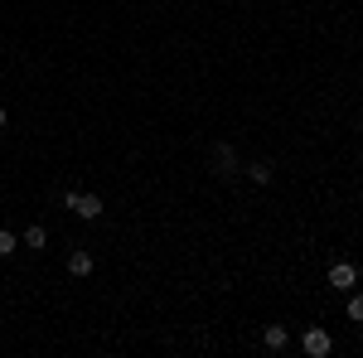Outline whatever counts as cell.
Wrapping results in <instances>:
<instances>
[{
  "label": "cell",
  "instance_id": "obj_1",
  "mask_svg": "<svg viewBox=\"0 0 363 358\" xmlns=\"http://www.w3.org/2000/svg\"><path fill=\"white\" fill-rule=\"evenodd\" d=\"M301 349H306L310 358H330V354H335V334L325 330V325H306V334H301Z\"/></svg>",
  "mask_w": 363,
  "mask_h": 358
},
{
  "label": "cell",
  "instance_id": "obj_2",
  "mask_svg": "<svg viewBox=\"0 0 363 358\" xmlns=\"http://www.w3.org/2000/svg\"><path fill=\"white\" fill-rule=\"evenodd\" d=\"M63 203H68V213H73V218H83V223L102 218V198H97V194H68Z\"/></svg>",
  "mask_w": 363,
  "mask_h": 358
},
{
  "label": "cell",
  "instance_id": "obj_3",
  "mask_svg": "<svg viewBox=\"0 0 363 358\" xmlns=\"http://www.w3.org/2000/svg\"><path fill=\"white\" fill-rule=\"evenodd\" d=\"M330 286L349 296V291L359 286V267H354V262H335V267H330Z\"/></svg>",
  "mask_w": 363,
  "mask_h": 358
},
{
  "label": "cell",
  "instance_id": "obj_4",
  "mask_svg": "<svg viewBox=\"0 0 363 358\" xmlns=\"http://www.w3.org/2000/svg\"><path fill=\"white\" fill-rule=\"evenodd\" d=\"M92 267H97V262H92V252H68V276H78V281H87V276H92Z\"/></svg>",
  "mask_w": 363,
  "mask_h": 358
},
{
  "label": "cell",
  "instance_id": "obj_5",
  "mask_svg": "<svg viewBox=\"0 0 363 358\" xmlns=\"http://www.w3.org/2000/svg\"><path fill=\"white\" fill-rule=\"evenodd\" d=\"M213 160H218V174H238V150H233L228 140L213 145Z\"/></svg>",
  "mask_w": 363,
  "mask_h": 358
},
{
  "label": "cell",
  "instance_id": "obj_6",
  "mask_svg": "<svg viewBox=\"0 0 363 358\" xmlns=\"http://www.w3.org/2000/svg\"><path fill=\"white\" fill-rule=\"evenodd\" d=\"M262 344H267L272 354H281V349L291 344V334H286V325H267V330H262Z\"/></svg>",
  "mask_w": 363,
  "mask_h": 358
},
{
  "label": "cell",
  "instance_id": "obj_7",
  "mask_svg": "<svg viewBox=\"0 0 363 358\" xmlns=\"http://www.w3.org/2000/svg\"><path fill=\"white\" fill-rule=\"evenodd\" d=\"M272 174H277V169L267 165V160H252V165H247V179H252V184H262V189L272 184Z\"/></svg>",
  "mask_w": 363,
  "mask_h": 358
},
{
  "label": "cell",
  "instance_id": "obj_8",
  "mask_svg": "<svg viewBox=\"0 0 363 358\" xmlns=\"http://www.w3.org/2000/svg\"><path fill=\"white\" fill-rule=\"evenodd\" d=\"M20 242H25V247H34V252H44V242H49V233H44V228L34 223V228H25V237H20Z\"/></svg>",
  "mask_w": 363,
  "mask_h": 358
},
{
  "label": "cell",
  "instance_id": "obj_9",
  "mask_svg": "<svg viewBox=\"0 0 363 358\" xmlns=\"http://www.w3.org/2000/svg\"><path fill=\"white\" fill-rule=\"evenodd\" d=\"M10 252H20V237L10 228H0V257H10Z\"/></svg>",
  "mask_w": 363,
  "mask_h": 358
},
{
  "label": "cell",
  "instance_id": "obj_10",
  "mask_svg": "<svg viewBox=\"0 0 363 358\" xmlns=\"http://www.w3.org/2000/svg\"><path fill=\"white\" fill-rule=\"evenodd\" d=\"M349 320L363 325V296H354V291H349Z\"/></svg>",
  "mask_w": 363,
  "mask_h": 358
},
{
  "label": "cell",
  "instance_id": "obj_11",
  "mask_svg": "<svg viewBox=\"0 0 363 358\" xmlns=\"http://www.w3.org/2000/svg\"><path fill=\"white\" fill-rule=\"evenodd\" d=\"M5 121H10V111H5V102H0V131H5Z\"/></svg>",
  "mask_w": 363,
  "mask_h": 358
}]
</instances>
